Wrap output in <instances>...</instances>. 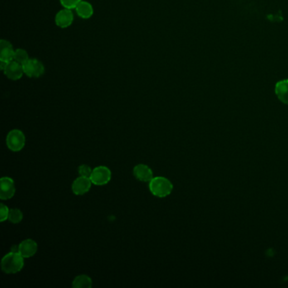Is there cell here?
Returning a JSON list of instances; mask_svg holds the SVG:
<instances>
[{"label": "cell", "mask_w": 288, "mask_h": 288, "mask_svg": "<svg viewBox=\"0 0 288 288\" xmlns=\"http://www.w3.org/2000/svg\"><path fill=\"white\" fill-rule=\"evenodd\" d=\"M24 257L19 252L11 251L1 261V268L6 274H16L23 269Z\"/></svg>", "instance_id": "6da1fadb"}, {"label": "cell", "mask_w": 288, "mask_h": 288, "mask_svg": "<svg viewBox=\"0 0 288 288\" xmlns=\"http://www.w3.org/2000/svg\"><path fill=\"white\" fill-rule=\"evenodd\" d=\"M149 188L153 196L164 198L171 195L173 185L169 179L164 177H156L150 181Z\"/></svg>", "instance_id": "7a4b0ae2"}, {"label": "cell", "mask_w": 288, "mask_h": 288, "mask_svg": "<svg viewBox=\"0 0 288 288\" xmlns=\"http://www.w3.org/2000/svg\"><path fill=\"white\" fill-rule=\"evenodd\" d=\"M6 144L9 149L12 152H20L23 149L26 144V137L23 132L19 129H13L6 137Z\"/></svg>", "instance_id": "3957f363"}, {"label": "cell", "mask_w": 288, "mask_h": 288, "mask_svg": "<svg viewBox=\"0 0 288 288\" xmlns=\"http://www.w3.org/2000/svg\"><path fill=\"white\" fill-rule=\"evenodd\" d=\"M112 172L108 167L99 166L92 170L90 178L95 185H105L111 180Z\"/></svg>", "instance_id": "277c9868"}, {"label": "cell", "mask_w": 288, "mask_h": 288, "mask_svg": "<svg viewBox=\"0 0 288 288\" xmlns=\"http://www.w3.org/2000/svg\"><path fill=\"white\" fill-rule=\"evenodd\" d=\"M24 73L29 78L41 77L45 72V67L40 60L36 59H30L27 62L23 65Z\"/></svg>", "instance_id": "5b68a950"}, {"label": "cell", "mask_w": 288, "mask_h": 288, "mask_svg": "<svg viewBox=\"0 0 288 288\" xmlns=\"http://www.w3.org/2000/svg\"><path fill=\"white\" fill-rule=\"evenodd\" d=\"M3 72L5 73L6 77L10 80H18L22 78L24 73L23 65L19 64L15 60H12L11 62L7 63L6 68L4 69Z\"/></svg>", "instance_id": "8992f818"}, {"label": "cell", "mask_w": 288, "mask_h": 288, "mask_svg": "<svg viewBox=\"0 0 288 288\" xmlns=\"http://www.w3.org/2000/svg\"><path fill=\"white\" fill-rule=\"evenodd\" d=\"M74 21V14L72 10L63 9L55 16V23L60 28H68L72 25Z\"/></svg>", "instance_id": "52a82bcc"}, {"label": "cell", "mask_w": 288, "mask_h": 288, "mask_svg": "<svg viewBox=\"0 0 288 288\" xmlns=\"http://www.w3.org/2000/svg\"><path fill=\"white\" fill-rule=\"evenodd\" d=\"M1 191H0V199L2 201L10 200L15 196L16 187L13 179L9 177H4L1 178Z\"/></svg>", "instance_id": "ba28073f"}, {"label": "cell", "mask_w": 288, "mask_h": 288, "mask_svg": "<svg viewBox=\"0 0 288 288\" xmlns=\"http://www.w3.org/2000/svg\"><path fill=\"white\" fill-rule=\"evenodd\" d=\"M92 182L90 178L80 176L72 183L73 193L76 196H83L90 190Z\"/></svg>", "instance_id": "9c48e42d"}, {"label": "cell", "mask_w": 288, "mask_h": 288, "mask_svg": "<svg viewBox=\"0 0 288 288\" xmlns=\"http://www.w3.org/2000/svg\"><path fill=\"white\" fill-rule=\"evenodd\" d=\"M15 51L10 41L2 39L0 41V62L9 63L14 60Z\"/></svg>", "instance_id": "30bf717a"}, {"label": "cell", "mask_w": 288, "mask_h": 288, "mask_svg": "<svg viewBox=\"0 0 288 288\" xmlns=\"http://www.w3.org/2000/svg\"><path fill=\"white\" fill-rule=\"evenodd\" d=\"M37 251V244L34 240L26 239L19 245L18 252L24 258L32 257Z\"/></svg>", "instance_id": "8fae6325"}, {"label": "cell", "mask_w": 288, "mask_h": 288, "mask_svg": "<svg viewBox=\"0 0 288 288\" xmlns=\"http://www.w3.org/2000/svg\"><path fill=\"white\" fill-rule=\"evenodd\" d=\"M135 178L141 182H150L153 177V172L147 165L139 164L135 166L133 170Z\"/></svg>", "instance_id": "7c38bea8"}, {"label": "cell", "mask_w": 288, "mask_h": 288, "mask_svg": "<svg viewBox=\"0 0 288 288\" xmlns=\"http://www.w3.org/2000/svg\"><path fill=\"white\" fill-rule=\"evenodd\" d=\"M275 92L280 102L288 105V79L280 80L275 84Z\"/></svg>", "instance_id": "4fadbf2b"}, {"label": "cell", "mask_w": 288, "mask_h": 288, "mask_svg": "<svg viewBox=\"0 0 288 288\" xmlns=\"http://www.w3.org/2000/svg\"><path fill=\"white\" fill-rule=\"evenodd\" d=\"M75 11L77 14L78 16L81 19H90L94 14V10H93V6L91 4L86 1H81L76 7H75Z\"/></svg>", "instance_id": "5bb4252c"}, {"label": "cell", "mask_w": 288, "mask_h": 288, "mask_svg": "<svg viewBox=\"0 0 288 288\" xmlns=\"http://www.w3.org/2000/svg\"><path fill=\"white\" fill-rule=\"evenodd\" d=\"M72 286L75 288H90L92 286V280L88 275H78L73 280Z\"/></svg>", "instance_id": "9a60e30c"}, {"label": "cell", "mask_w": 288, "mask_h": 288, "mask_svg": "<svg viewBox=\"0 0 288 288\" xmlns=\"http://www.w3.org/2000/svg\"><path fill=\"white\" fill-rule=\"evenodd\" d=\"M29 60H30V58H29L28 53H27L25 49H16L15 55H14V60H15V61L23 65H25Z\"/></svg>", "instance_id": "2e32d148"}, {"label": "cell", "mask_w": 288, "mask_h": 288, "mask_svg": "<svg viewBox=\"0 0 288 288\" xmlns=\"http://www.w3.org/2000/svg\"><path fill=\"white\" fill-rule=\"evenodd\" d=\"M23 219V214L22 211L19 209H11L10 210V214H9V221L12 223H19L21 222Z\"/></svg>", "instance_id": "e0dca14e"}, {"label": "cell", "mask_w": 288, "mask_h": 288, "mask_svg": "<svg viewBox=\"0 0 288 288\" xmlns=\"http://www.w3.org/2000/svg\"><path fill=\"white\" fill-rule=\"evenodd\" d=\"M61 6L65 9L73 10L82 1V0H60Z\"/></svg>", "instance_id": "ac0fdd59"}, {"label": "cell", "mask_w": 288, "mask_h": 288, "mask_svg": "<svg viewBox=\"0 0 288 288\" xmlns=\"http://www.w3.org/2000/svg\"><path fill=\"white\" fill-rule=\"evenodd\" d=\"M78 172L80 173V176L86 177V178H90V175H91V172H92V170H91V168H90L88 165H81V166L79 167Z\"/></svg>", "instance_id": "d6986e66"}, {"label": "cell", "mask_w": 288, "mask_h": 288, "mask_svg": "<svg viewBox=\"0 0 288 288\" xmlns=\"http://www.w3.org/2000/svg\"><path fill=\"white\" fill-rule=\"evenodd\" d=\"M9 214H10V210L8 206H6L5 204L0 205V221H6L9 218Z\"/></svg>", "instance_id": "ffe728a7"}]
</instances>
